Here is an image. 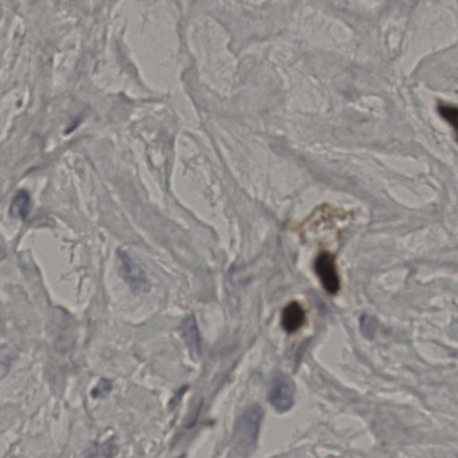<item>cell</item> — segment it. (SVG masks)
Wrapping results in <instances>:
<instances>
[{
	"mask_svg": "<svg viewBox=\"0 0 458 458\" xmlns=\"http://www.w3.org/2000/svg\"><path fill=\"white\" fill-rule=\"evenodd\" d=\"M456 136H457V143H458V131L456 132Z\"/></svg>",
	"mask_w": 458,
	"mask_h": 458,
	"instance_id": "11",
	"label": "cell"
},
{
	"mask_svg": "<svg viewBox=\"0 0 458 458\" xmlns=\"http://www.w3.org/2000/svg\"><path fill=\"white\" fill-rule=\"evenodd\" d=\"M32 199L30 193L23 189L19 191L12 200L10 213L13 218L25 219L30 213Z\"/></svg>",
	"mask_w": 458,
	"mask_h": 458,
	"instance_id": "7",
	"label": "cell"
},
{
	"mask_svg": "<svg viewBox=\"0 0 458 458\" xmlns=\"http://www.w3.org/2000/svg\"><path fill=\"white\" fill-rule=\"evenodd\" d=\"M117 256H119L120 271H121L123 278L130 287L132 291L136 293L149 292L151 284L142 268L134 263L125 252L119 251Z\"/></svg>",
	"mask_w": 458,
	"mask_h": 458,
	"instance_id": "4",
	"label": "cell"
},
{
	"mask_svg": "<svg viewBox=\"0 0 458 458\" xmlns=\"http://www.w3.org/2000/svg\"><path fill=\"white\" fill-rule=\"evenodd\" d=\"M111 389H112V384L110 381L102 378L99 381L98 385L94 387L92 391L93 398H105L110 394Z\"/></svg>",
	"mask_w": 458,
	"mask_h": 458,
	"instance_id": "9",
	"label": "cell"
},
{
	"mask_svg": "<svg viewBox=\"0 0 458 458\" xmlns=\"http://www.w3.org/2000/svg\"><path fill=\"white\" fill-rule=\"evenodd\" d=\"M295 383L290 376L277 374L272 378L269 387L268 398L278 413H286L295 403Z\"/></svg>",
	"mask_w": 458,
	"mask_h": 458,
	"instance_id": "2",
	"label": "cell"
},
{
	"mask_svg": "<svg viewBox=\"0 0 458 458\" xmlns=\"http://www.w3.org/2000/svg\"><path fill=\"white\" fill-rule=\"evenodd\" d=\"M182 339L189 349L193 357L201 354V337H200L197 323L193 315L188 317L181 326Z\"/></svg>",
	"mask_w": 458,
	"mask_h": 458,
	"instance_id": "6",
	"label": "cell"
},
{
	"mask_svg": "<svg viewBox=\"0 0 458 458\" xmlns=\"http://www.w3.org/2000/svg\"><path fill=\"white\" fill-rule=\"evenodd\" d=\"M437 111L440 116L448 123L449 125L458 131V108L451 105L439 104Z\"/></svg>",
	"mask_w": 458,
	"mask_h": 458,
	"instance_id": "8",
	"label": "cell"
},
{
	"mask_svg": "<svg viewBox=\"0 0 458 458\" xmlns=\"http://www.w3.org/2000/svg\"><path fill=\"white\" fill-rule=\"evenodd\" d=\"M263 410L258 405L246 408L237 422L233 433V450L246 457L254 450L259 436Z\"/></svg>",
	"mask_w": 458,
	"mask_h": 458,
	"instance_id": "1",
	"label": "cell"
},
{
	"mask_svg": "<svg viewBox=\"0 0 458 458\" xmlns=\"http://www.w3.org/2000/svg\"><path fill=\"white\" fill-rule=\"evenodd\" d=\"M93 451L99 452V456L113 457L116 455L117 447L113 442H111L110 440H108V442L101 443L99 446H96Z\"/></svg>",
	"mask_w": 458,
	"mask_h": 458,
	"instance_id": "10",
	"label": "cell"
},
{
	"mask_svg": "<svg viewBox=\"0 0 458 458\" xmlns=\"http://www.w3.org/2000/svg\"><path fill=\"white\" fill-rule=\"evenodd\" d=\"M282 327L286 333L292 334L300 330L305 322V311L298 302L287 304L282 313Z\"/></svg>",
	"mask_w": 458,
	"mask_h": 458,
	"instance_id": "5",
	"label": "cell"
},
{
	"mask_svg": "<svg viewBox=\"0 0 458 458\" xmlns=\"http://www.w3.org/2000/svg\"><path fill=\"white\" fill-rule=\"evenodd\" d=\"M314 269L326 291L336 295L340 289V278L336 259L330 252H322L314 261Z\"/></svg>",
	"mask_w": 458,
	"mask_h": 458,
	"instance_id": "3",
	"label": "cell"
}]
</instances>
